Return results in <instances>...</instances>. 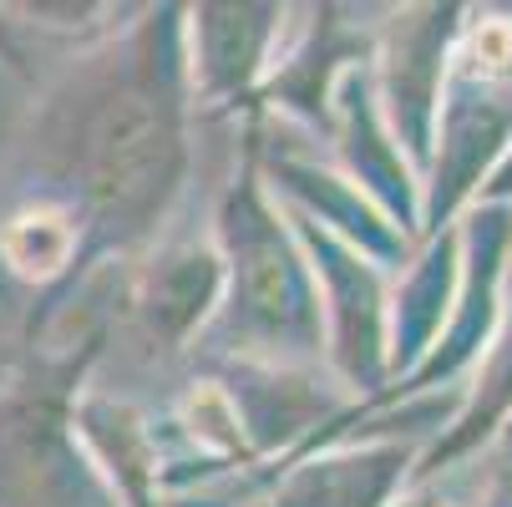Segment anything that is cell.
Returning a JSON list of instances; mask_svg holds the SVG:
<instances>
[{"mask_svg":"<svg viewBox=\"0 0 512 507\" xmlns=\"http://www.w3.org/2000/svg\"><path fill=\"white\" fill-rule=\"evenodd\" d=\"M173 132L148 97H117L92 132V188L112 208H148L168 178Z\"/></svg>","mask_w":512,"mask_h":507,"instance_id":"1","label":"cell"},{"mask_svg":"<svg viewBox=\"0 0 512 507\" xmlns=\"http://www.w3.org/2000/svg\"><path fill=\"white\" fill-rule=\"evenodd\" d=\"M66 244L71 234L61 229V219H51V213H41V219H21L11 234H6V249L21 269H56L66 259Z\"/></svg>","mask_w":512,"mask_h":507,"instance_id":"2","label":"cell"}]
</instances>
